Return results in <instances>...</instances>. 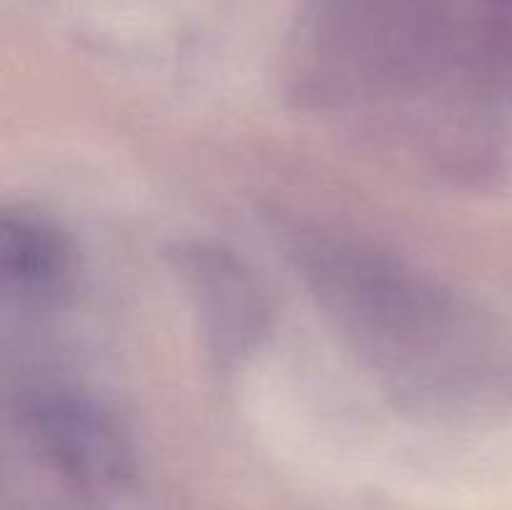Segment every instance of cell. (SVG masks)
Instances as JSON below:
<instances>
[{"instance_id":"277c9868","label":"cell","mask_w":512,"mask_h":510,"mask_svg":"<svg viewBox=\"0 0 512 510\" xmlns=\"http://www.w3.org/2000/svg\"><path fill=\"white\" fill-rule=\"evenodd\" d=\"M175 263L210 358L235 365L253 355L270 323L268 300L253 273L215 245H185Z\"/></svg>"},{"instance_id":"5b68a950","label":"cell","mask_w":512,"mask_h":510,"mask_svg":"<svg viewBox=\"0 0 512 510\" xmlns=\"http://www.w3.org/2000/svg\"><path fill=\"white\" fill-rule=\"evenodd\" d=\"M0 268L5 295L23 313L55 310L73 288L75 255L48 218L28 210L3 215Z\"/></svg>"},{"instance_id":"7a4b0ae2","label":"cell","mask_w":512,"mask_h":510,"mask_svg":"<svg viewBox=\"0 0 512 510\" xmlns=\"http://www.w3.org/2000/svg\"><path fill=\"white\" fill-rule=\"evenodd\" d=\"M278 238L340 345L403 408L465 420L512 398V333L463 290L338 225L290 218Z\"/></svg>"},{"instance_id":"3957f363","label":"cell","mask_w":512,"mask_h":510,"mask_svg":"<svg viewBox=\"0 0 512 510\" xmlns=\"http://www.w3.org/2000/svg\"><path fill=\"white\" fill-rule=\"evenodd\" d=\"M15 423L33 453L83 493H108L133 470L118 415L68 383H35L15 400Z\"/></svg>"},{"instance_id":"6da1fadb","label":"cell","mask_w":512,"mask_h":510,"mask_svg":"<svg viewBox=\"0 0 512 510\" xmlns=\"http://www.w3.org/2000/svg\"><path fill=\"white\" fill-rule=\"evenodd\" d=\"M300 108L455 183L508 158L512 0H305L288 63Z\"/></svg>"}]
</instances>
